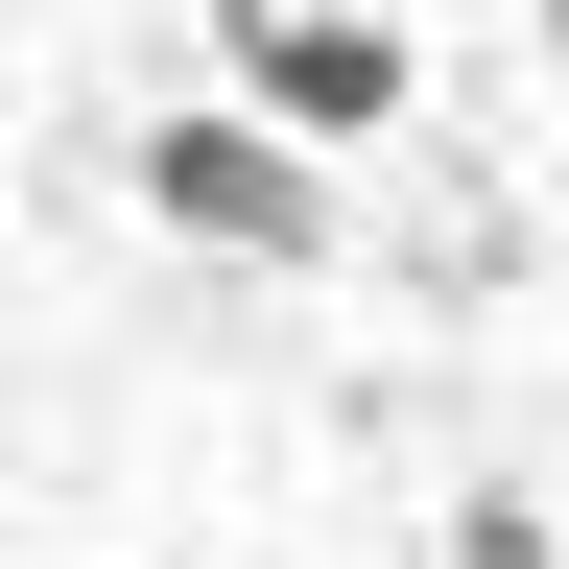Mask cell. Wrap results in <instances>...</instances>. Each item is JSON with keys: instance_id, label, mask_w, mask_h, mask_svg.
<instances>
[{"instance_id": "cell-1", "label": "cell", "mask_w": 569, "mask_h": 569, "mask_svg": "<svg viewBox=\"0 0 569 569\" xmlns=\"http://www.w3.org/2000/svg\"><path fill=\"white\" fill-rule=\"evenodd\" d=\"M142 213L213 238V261H309V238H332V167H309V142H261L238 96H213V119H142Z\"/></svg>"}, {"instance_id": "cell-2", "label": "cell", "mask_w": 569, "mask_h": 569, "mask_svg": "<svg viewBox=\"0 0 569 569\" xmlns=\"http://www.w3.org/2000/svg\"><path fill=\"white\" fill-rule=\"evenodd\" d=\"M238 119L309 142V167L380 142V119H403V24H380V0H238Z\"/></svg>"}, {"instance_id": "cell-3", "label": "cell", "mask_w": 569, "mask_h": 569, "mask_svg": "<svg viewBox=\"0 0 569 569\" xmlns=\"http://www.w3.org/2000/svg\"><path fill=\"white\" fill-rule=\"evenodd\" d=\"M451 569H546V522H522V498H475V522H451Z\"/></svg>"}, {"instance_id": "cell-4", "label": "cell", "mask_w": 569, "mask_h": 569, "mask_svg": "<svg viewBox=\"0 0 569 569\" xmlns=\"http://www.w3.org/2000/svg\"><path fill=\"white\" fill-rule=\"evenodd\" d=\"M546 48H569V0H546Z\"/></svg>"}]
</instances>
